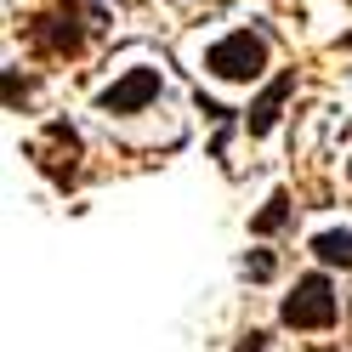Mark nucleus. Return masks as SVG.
<instances>
[{
  "mask_svg": "<svg viewBox=\"0 0 352 352\" xmlns=\"http://www.w3.org/2000/svg\"><path fill=\"white\" fill-rule=\"evenodd\" d=\"M261 69H267V34H261V29H233V34H222L205 52V74L210 80L250 85V80H261Z\"/></svg>",
  "mask_w": 352,
  "mask_h": 352,
  "instance_id": "1",
  "label": "nucleus"
},
{
  "mask_svg": "<svg viewBox=\"0 0 352 352\" xmlns=\"http://www.w3.org/2000/svg\"><path fill=\"white\" fill-rule=\"evenodd\" d=\"M336 318H341V296L324 273H301L296 290L278 301V324L290 329H336Z\"/></svg>",
  "mask_w": 352,
  "mask_h": 352,
  "instance_id": "2",
  "label": "nucleus"
},
{
  "mask_svg": "<svg viewBox=\"0 0 352 352\" xmlns=\"http://www.w3.org/2000/svg\"><path fill=\"white\" fill-rule=\"evenodd\" d=\"M29 40L46 57H74L85 46V0H57L52 12H40L29 23Z\"/></svg>",
  "mask_w": 352,
  "mask_h": 352,
  "instance_id": "3",
  "label": "nucleus"
},
{
  "mask_svg": "<svg viewBox=\"0 0 352 352\" xmlns=\"http://www.w3.org/2000/svg\"><path fill=\"white\" fill-rule=\"evenodd\" d=\"M29 160L46 170L57 188H74V182H80V131H74L69 120H52V125L29 142Z\"/></svg>",
  "mask_w": 352,
  "mask_h": 352,
  "instance_id": "4",
  "label": "nucleus"
},
{
  "mask_svg": "<svg viewBox=\"0 0 352 352\" xmlns=\"http://www.w3.org/2000/svg\"><path fill=\"white\" fill-rule=\"evenodd\" d=\"M160 91H165L160 69H131L125 80H114V85H108V91H97V108H102L108 120H114V114H142V108L160 97Z\"/></svg>",
  "mask_w": 352,
  "mask_h": 352,
  "instance_id": "5",
  "label": "nucleus"
},
{
  "mask_svg": "<svg viewBox=\"0 0 352 352\" xmlns=\"http://www.w3.org/2000/svg\"><path fill=\"white\" fill-rule=\"evenodd\" d=\"M296 91V74H278L267 91H261L256 102H250V114H245V125H250V137H267V131L278 125V108H284V97Z\"/></svg>",
  "mask_w": 352,
  "mask_h": 352,
  "instance_id": "6",
  "label": "nucleus"
},
{
  "mask_svg": "<svg viewBox=\"0 0 352 352\" xmlns=\"http://www.w3.org/2000/svg\"><path fill=\"white\" fill-rule=\"evenodd\" d=\"M313 256L324 261V267H352V233H336V228L318 233L313 239Z\"/></svg>",
  "mask_w": 352,
  "mask_h": 352,
  "instance_id": "7",
  "label": "nucleus"
},
{
  "mask_svg": "<svg viewBox=\"0 0 352 352\" xmlns=\"http://www.w3.org/2000/svg\"><path fill=\"white\" fill-rule=\"evenodd\" d=\"M284 222H290V193H284V188H278V193H273V199H267V210H261V216H256V222H250V233H278Z\"/></svg>",
  "mask_w": 352,
  "mask_h": 352,
  "instance_id": "8",
  "label": "nucleus"
},
{
  "mask_svg": "<svg viewBox=\"0 0 352 352\" xmlns=\"http://www.w3.org/2000/svg\"><path fill=\"white\" fill-rule=\"evenodd\" d=\"M273 267H278V261H273L267 250H256V256H245V278H273Z\"/></svg>",
  "mask_w": 352,
  "mask_h": 352,
  "instance_id": "9",
  "label": "nucleus"
},
{
  "mask_svg": "<svg viewBox=\"0 0 352 352\" xmlns=\"http://www.w3.org/2000/svg\"><path fill=\"white\" fill-rule=\"evenodd\" d=\"M239 352H267V336H261V329H250V336L239 341Z\"/></svg>",
  "mask_w": 352,
  "mask_h": 352,
  "instance_id": "10",
  "label": "nucleus"
},
{
  "mask_svg": "<svg viewBox=\"0 0 352 352\" xmlns=\"http://www.w3.org/2000/svg\"><path fill=\"white\" fill-rule=\"evenodd\" d=\"M346 176H352V160H346Z\"/></svg>",
  "mask_w": 352,
  "mask_h": 352,
  "instance_id": "11",
  "label": "nucleus"
}]
</instances>
